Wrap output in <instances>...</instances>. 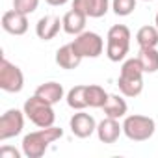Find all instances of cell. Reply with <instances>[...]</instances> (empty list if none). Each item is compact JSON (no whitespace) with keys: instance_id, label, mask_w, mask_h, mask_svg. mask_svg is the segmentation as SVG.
<instances>
[{"instance_id":"obj_16","label":"cell","mask_w":158,"mask_h":158,"mask_svg":"<svg viewBox=\"0 0 158 158\" xmlns=\"http://www.w3.org/2000/svg\"><path fill=\"white\" fill-rule=\"evenodd\" d=\"M34 95H37L39 99H43V101H47L54 106L56 102H60L63 99V86L58 84V82H45L35 89Z\"/></svg>"},{"instance_id":"obj_11","label":"cell","mask_w":158,"mask_h":158,"mask_svg":"<svg viewBox=\"0 0 158 158\" xmlns=\"http://www.w3.org/2000/svg\"><path fill=\"white\" fill-rule=\"evenodd\" d=\"M110 0H73V10L82 11L89 19H101L108 13Z\"/></svg>"},{"instance_id":"obj_3","label":"cell","mask_w":158,"mask_h":158,"mask_svg":"<svg viewBox=\"0 0 158 158\" xmlns=\"http://www.w3.org/2000/svg\"><path fill=\"white\" fill-rule=\"evenodd\" d=\"M130 50V30L125 24H115L106 35V56L110 61H121Z\"/></svg>"},{"instance_id":"obj_22","label":"cell","mask_w":158,"mask_h":158,"mask_svg":"<svg viewBox=\"0 0 158 158\" xmlns=\"http://www.w3.org/2000/svg\"><path fill=\"white\" fill-rule=\"evenodd\" d=\"M112 10L117 17H127L136 10V0H112Z\"/></svg>"},{"instance_id":"obj_27","label":"cell","mask_w":158,"mask_h":158,"mask_svg":"<svg viewBox=\"0 0 158 158\" xmlns=\"http://www.w3.org/2000/svg\"><path fill=\"white\" fill-rule=\"evenodd\" d=\"M143 2H152V0H143Z\"/></svg>"},{"instance_id":"obj_6","label":"cell","mask_w":158,"mask_h":158,"mask_svg":"<svg viewBox=\"0 0 158 158\" xmlns=\"http://www.w3.org/2000/svg\"><path fill=\"white\" fill-rule=\"evenodd\" d=\"M76 54H80L82 58H99L104 50V41L99 34L95 32H82L78 34L76 39L71 43Z\"/></svg>"},{"instance_id":"obj_7","label":"cell","mask_w":158,"mask_h":158,"mask_svg":"<svg viewBox=\"0 0 158 158\" xmlns=\"http://www.w3.org/2000/svg\"><path fill=\"white\" fill-rule=\"evenodd\" d=\"M23 86H24L23 71L10 60L2 58V61H0V88L6 93H19Z\"/></svg>"},{"instance_id":"obj_24","label":"cell","mask_w":158,"mask_h":158,"mask_svg":"<svg viewBox=\"0 0 158 158\" xmlns=\"http://www.w3.org/2000/svg\"><path fill=\"white\" fill-rule=\"evenodd\" d=\"M0 158H21V152L15 147H2L0 149Z\"/></svg>"},{"instance_id":"obj_9","label":"cell","mask_w":158,"mask_h":158,"mask_svg":"<svg viewBox=\"0 0 158 158\" xmlns=\"http://www.w3.org/2000/svg\"><path fill=\"white\" fill-rule=\"evenodd\" d=\"M69 125H71V132H73L76 138H80V139L89 138V136L97 130V123H95L93 115H89V114H86V112H82V110H78V114H74V115L71 117Z\"/></svg>"},{"instance_id":"obj_20","label":"cell","mask_w":158,"mask_h":158,"mask_svg":"<svg viewBox=\"0 0 158 158\" xmlns=\"http://www.w3.org/2000/svg\"><path fill=\"white\" fill-rule=\"evenodd\" d=\"M138 60L143 67V73H156L158 71V50L156 48H139Z\"/></svg>"},{"instance_id":"obj_4","label":"cell","mask_w":158,"mask_h":158,"mask_svg":"<svg viewBox=\"0 0 158 158\" xmlns=\"http://www.w3.org/2000/svg\"><path fill=\"white\" fill-rule=\"evenodd\" d=\"M23 112L26 114V117L39 128H47V127H52L54 121H56V114L52 110V104L39 99L37 95L30 97L26 102H24V108Z\"/></svg>"},{"instance_id":"obj_25","label":"cell","mask_w":158,"mask_h":158,"mask_svg":"<svg viewBox=\"0 0 158 158\" xmlns=\"http://www.w3.org/2000/svg\"><path fill=\"white\" fill-rule=\"evenodd\" d=\"M48 6H65L69 0H45Z\"/></svg>"},{"instance_id":"obj_8","label":"cell","mask_w":158,"mask_h":158,"mask_svg":"<svg viewBox=\"0 0 158 158\" xmlns=\"http://www.w3.org/2000/svg\"><path fill=\"white\" fill-rule=\"evenodd\" d=\"M24 112L11 108L0 117V141H6L10 138H15L23 132L24 127Z\"/></svg>"},{"instance_id":"obj_5","label":"cell","mask_w":158,"mask_h":158,"mask_svg":"<svg viewBox=\"0 0 158 158\" xmlns=\"http://www.w3.org/2000/svg\"><path fill=\"white\" fill-rule=\"evenodd\" d=\"M156 130L154 119L147 115H127L123 121V134L132 141H147Z\"/></svg>"},{"instance_id":"obj_1","label":"cell","mask_w":158,"mask_h":158,"mask_svg":"<svg viewBox=\"0 0 158 158\" xmlns=\"http://www.w3.org/2000/svg\"><path fill=\"white\" fill-rule=\"evenodd\" d=\"M63 136V130L58 127H47V128H39L35 132H30L24 136L23 139V152L26 158H41L48 145L54 143L56 139H60Z\"/></svg>"},{"instance_id":"obj_2","label":"cell","mask_w":158,"mask_h":158,"mask_svg":"<svg viewBox=\"0 0 158 158\" xmlns=\"http://www.w3.org/2000/svg\"><path fill=\"white\" fill-rule=\"evenodd\" d=\"M117 86L125 97H138L143 91V67H141L138 56L130 58L123 63Z\"/></svg>"},{"instance_id":"obj_26","label":"cell","mask_w":158,"mask_h":158,"mask_svg":"<svg viewBox=\"0 0 158 158\" xmlns=\"http://www.w3.org/2000/svg\"><path fill=\"white\" fill-rule=\"evenodd\" d=\"M154 24H156V28H158V13H156V17H154Z\"/></svg>"},{"instance_id":"obj_13","label":"cell","mask_w":158,"mask_h":158,"mask_svg":"<svg viewBox=\"0 0 158 158\" xmlns=\"http://www.w3.org/2000/svg\"><path fill=\"white\" fill-rule=\"evenodd\" d=\"M123 132V125H119V119L106 117L97 125V136L102 143H115Z\"/></svg>"},{"instance_id":"obj_14","label":"cell","mask_w":158,"mask_h":158,"mask_svg":"<svg viewBox=\"0 0 158 158\" xmlns=\"http://www.w3.org/2000/svg\"><path fill=\"white\" fill-rule=\"evenodd\" d=\"M86 21H88V15H84L82 11L78 10H71L63 15L61 19V24H63V32L69 34V35H78L82 34L84 28H86Z\"/></svg>"},{"instance_id":"obj_18","label":"cell","mask_w":158,"mask_h":158,"mask_svg":"<svg viewBox=\"0 0 158 158\" xmlns=\"http://www.w3.org/2000/svg\"><path fill=\"white\" fill-rule=\"evenodd\" d=\"M136 41L139 48H156L158 45V28L156 26H141L136 34Z\"/></svg>"},{"instance_id":"obj_15","label":"cell","mask_w":158,"mask_h":158,"mask_svg":"<svg viewBox=\"0 0 158 158\" xmlns=\"http://www.w3.org/2000/svg\"><path fill=\"white\" fill-rule=\"evenodd\" d=\"M84 58L80 54H76V50L73 48V45H63L61 48H58L56 52V63L61 67V69H76L80 65Z\"/></svg>"},{"instance_id":"obj_17","label":"cell","mask_w":158,"mask_h":158,"mask_svg":"<svg viewBox=\"0 0 158 158\" xmlns=\"http://www.w3.org/2000/svg\"><path fill=\"white\" fill-rule=\"evenodd\" d=\"M102 110H104V115H106V117L121 119V117L127 115L128 106H127V102H125L123 97H119V95H110L108 101H106V104L102 106Z\"/></svg>"},{"instance_id":"obj_12","label":"cell","mask_w":158,"mask_h":158,"mask_svg":"<svg viewBox=\"0 0 158 158\" xmlns=\"http://www.w3.org/2000/svg\"><path fill=\"white\" fill-rule=\"evenodd\" d=\"M60 28H63L60 17H56V15H45V17H41V19L37 21V24H35V34H37L39 39L50 41V39H54V37L58 35Z\"/></svg>"},{"instance_id":"obj_10","label":"cell","mask_w":158,"mask_h":158,"mask_svg":"<svg viewBox=\"0 0 158 158\" xmlns=\"http://www.w3.org/2000/svg\"><path fill=\"white\" fill-rule=\"evenodd\" d=\"M2 28L11 35H23L28 32V15L17 10H10L2 15Z\"/></svg>"},{"instance_id":"obj_19","label":"cell","mask_w":158,"mask_h":158,"mask_svg":"<svg viewBox=\"0 0 158 158\" xmlns=\"http://www.w3.org/2000/svg\"><path fill=\"white\" fill-rule=\"evenodd\" d=\"M88 86H74L67 93V104L73 110H84L88 108V97H86Z\"/></svg>"},{"instance_id":"obj_21","label":"cell","mask_w":158,"mask_h":158,"mask_svg":"<svg viewBox=\"0 0 158 158\" xmlns=\"http://www.w3.org/2000/svg\"><path fill=\"white\" fill-rule=\"evenodd\" d=\"M86 97H88V106H89V108H102V106L106 104L110 93H106L101 86L91 84V86H88Z\"/></svg>"},{"instance_id":"obj_23","label":"cell","mask_w":158,"mask_h":158,"mask_svg":"<svg viewBox=\"0 0 158 158\" xmlns=\"http://www.w3.org/2000/svg\"><path fill=\"white\" fill-rule=\"evenodd\" d=\"M39 6V0H13V10L24 13V15H30L37 10Z\"/></svg>"}]
</instances>
